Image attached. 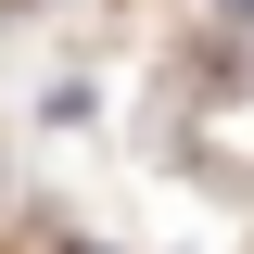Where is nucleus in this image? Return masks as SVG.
Returning <instances> with one entry per match:
<instances>
[{"label":"nucleus","instance_id":"f257e3e1","mask_svg":"<svg viewBox=\"0 0 254 254\" xmlns=\"http://www.w3.org/2000/svg\"><path fill=\"white\" fill-rule=\"evenodd\" d=\"M216 13H254V0H216Z\"/></svg>","mask_w":254,"mask_h":254}]
</instances>
